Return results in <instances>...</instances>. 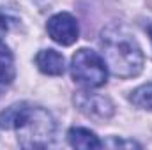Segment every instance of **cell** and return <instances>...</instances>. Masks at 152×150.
Here are the masks:
<instances>
[{"instance_id":"cell-10","label":"cell","mask_w":152,"mask_h":150,"mask_svg":"<svg viewBox=\"0 0 152 150\" xmlns=\"http://www.w3.org/2000/svg\"><path fill=\"white\" fill-rule=\"evenodd\" d=\"M103 145H112V147H140V145H136L134 141H124V140H110L108 143H103Z\"/></svg>"},{"instance_id":"cell-5","label":"cell","mask_w":152,"mask_h":150,"mask_svg":"<svg viewBox=\"0 0 152 150\" xmlns=\"http://www.w3.org/2000/svg\"><path fill=\"white\" fill-rule=\"evenodd\" d=\"M46 32L60 46H71L80 37L78 20L69 12H57L46 21Z\"/></svg>"},{"instance_id":"cell-2","label":"cell","mask_w":152,"mask_h":150,"mask_svg":"<svg viewBox=\"0 0 152 150\" xmlns=\"http://www.w3.org/2000/svg\"><path fill=\"white\" fill-rule=\"evenodd\" d=\"M103 60L118 78H134L143 71L145 55L134 34L122 23H110L99 34Z\"/></svg>"},{"instance_id":"cell-8","label":"cell","mask_w":152,"mask_h":150,"mask_svg":"<svg viewBox=\"0 0 152 150\" xmlns=\"http://www.w3.org/2000/svg\"><path fill=\"white\" fill-rule=\"evenodd\" d=\"M16 78L14 55L11 48L0 39V85H11Z\"/></svg>"},{"instance_id":"cell-7","label":"cell","mask_w":152,"mask_h":150,"mask_svg":"<svg viewBox=\"0 0 152 150\" xmlns=\"http://www.w3.org/2000/svg\"><path fill=\"white\" fill-rule=\"evenodd\" d=\"M67 141L73 149L81 150H96L103 147V141L96 136V133L87 127H71L67 131Z\"/></svg>"},{"instance_id":"cell-3","label":"cell","mask_w":152,"mask_h":150,"mask_svg":"<svg viewBox=\"0 0 152 150\" xmlns=\"http://www.w3.org/2000/svg\"><path fill=\"white\" fill-rule=\"evenodd\" d=\"M71 76L87 88H99L108 79V67L101 55L88 48H80L71 58Z\"/></svg>"},{"instance_id":"cell-4","label":"cell","mask_w":152,"mask_h":150,"mask_svg":"<svg viewBox=\"0 0 152 150\" xmlns=\"http://www.w3.org/2000/svg\"><path fill=\"white\" fill-rule=\"evenodd\" d=\"M73 101H75V106L85 117H88V118H92L96 122L110 120L115 115V104L112 103V99L103 95V94L92 92V90L76 92Z\"/></svg>"},{"instance_id":"cell-6","label":"cell","mask_w":152,"mask_h":150,"mask_svg":"<svg viewBox=\"0 0 152 150\" xmlns=\"http://www.w3.org/2000/svg\"><path fill=\"white\" fill-rule=\"evenodd\" d=\"M36 66L42 74L48 76H60L66 71V60L64 55L58 53L57 50H41L36 55Z\"/></svg>"},{"instance_id":"cell-1","label":"cell","mask_w":152,"mask_h":150,"mask_svg":"<svg viewBox=\"0 0 152 150\" xmlns=\"http://www.w3.org/2000/svg\"><path fill=\"white\" fill-rule=\"evenodd\" d=\"M0 129L14 131L23 149H42L53 143L57 122L51 113L41 106L16 103L0 113Z\"/></svg>"},{"instance_id":"cell-9","label":"cell","mask_w":152,"mask_h":150,"mask_svg":"<svg viewBox=\"0 0 152 150\" xmlns=\"http://www.w3.org/2000/svg\"><path fill=\"white\" fill-rule=\"evenodd\" d=\"M129 101L140 110L152 111V83H145V85L136 87L129 94Z\"/></svg>"},{"instance_id":"cell-11","label":"cell","mask_w":152,"mask_h":150,"mask_svg":"<svg viewBox=\"0 0 152 150\" xmlns=\"http://www.w3.org/2000/svg\"><path fill=\"white\" fill-rule=\"evenodd\" d=\"M147 30H149V36H151V41H152V23L149 25V28H147Z\"/></svg>"}]
</instances>
